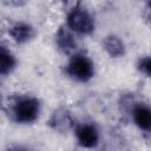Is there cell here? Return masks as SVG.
<instances>
[{"mask_svg":"<svg viewBox=\"0 0 151 151\" xmlns=\"http://www.w3.org/2000/svg\"><path fill=\"white\" fill-rule=\"evenodd\" d=\"M138 70L151 77V57H145V58H142L139 61H138Z\"/></svg>","mask_w":151,"mask_h":151,"instance_id":"8fae6325","label":"cell"},{"mask_svg":"<svg viewBox=\"0 0 151 151\" xmlns=\"http://www.w3.org/2000/svg\"><path fill=\"white\" fill-rule=\"evenodd\" d=\"M104 48L105 51L113 58L122 57L125 53V47L123 41L116 35H107L104 40Z\"/></svg>","mask_w":151,"mask_h":151,"instance_id":"9c48e42d","label":"cell"},{"mask_svg":"<svg viewBox=\"0 0 151 151\" xmlns=\"http://www.w3.org/2000/svg\"><path fill=\"white\" fill-rule=\"evenodd\" d=\"M40 112L39 100L29 96H20L12 99L9 113L12 118L20 124H29L37 120Z\"/></svg>","mask_w":151,"mask_h":151,"instance_id":"6da1fadb","label":"cell"},{"mask_svg":"<svg viewBox=\"0 0 151 151\" xmlns=\"http://www.w3.org/2000/svg\"><path fill=\"white\" fill-rule=\"evenodd\" d=\"M76 137L78 143L84 147H94L98 144V130L92 124H81L76 129Z\"/></svg>","mask_w":151,"mask_h":151,"instance_id":"277c9868","label":"cell"},{"mask_svg":"<svg viewBox=\"0 0 151 151\" xmlns=\"http://www.w3.org/2000/svg\"><path fill=\"white\" fill-rule=\"evenodd\" d=\"M12 39L19 44L29 41L34 37V29L31 25L25 22H15L8 31Z\"/></svg>","mask_w":151,"mask_h":151,"instance_id":"52a82bcc","label":"cell"},{"mask_svg":"<svg viewBox=\"0 0 151 151\" xmlns=\"http://www.w3.org/2000/svg\"><path fill=\"white\" fill-rule=\"evenodd\" d=\"M50 125L55 131L65 133V132H67V131H70L72 129L73 119H72L70 112L66 109L60 107V109H57L53 112V114H52V117L50 119Z\"/></svg>","mask_w":151,"mask_h":151,"instance_id":"5b68a950","label":"cell"},{"mask_svg":"<svg viewBox=\"0 0 151 151\" xmlns=\"http://www.w3.org/2000/svg\"><path fill=\"white\" fill-rule=\"evenodd\" d=\"M146 1H147V6H149V8L151 11V0H146Z\"/></svg>","mask_w":151,"mask_h":151,"instance_id":"4fadbf2b","label":"cell"},{"mask_svg":"<svg viewBox=\"0 0 151 151\" xmlns=\"http://www.w3.org/2000/svg\"><path fill=\"white\" fill-rule=\"evenodd\" d=\"M66 73L77 81L86 83L94 76V66L91 59H88L86 55L76 54L67 64Z\"/></svg>","mask_w":151,"mask_h":151,"instance_id":"7a4b0ae2","label":"cell"},{"mask_svg":"<svg viewBox=\"0 0 151 151\" xmlns=\"http://www.w3.org/2000/svg\"><path fill=\"white\" fill-rule=\"evenodd\" d=\"M27 0H2V2L5 5H11V6H19V5H22Z\"/></svg>","mask_w":151,"mask_h":151,"instance_id":"7c38bea8","label":"cell"},{"mask_svg":"<svg viewBox=\"0 0 151 151\" xmlns=\"http://www.w3.org/2000/svg\"><path fill=\"white\" fill-rule=\"evenodd\" d=\"M14 67H15V58L13 57V54L5 46H1V51H0V73L2 76H6V74L11 73Z\"/></svg>","mask_w":151,"mask_h":151,"instance_id":"30bf717a","label":"cell"},{"mask_svg":"<svg viewBox=\"0 0 151 151\" xmlns=\"http://www.w3.org/2000/svg\"><path fill=\"white\" fill-rule=\"evenodd\" d=\"M133 120L142 130H151V109L144 104H139L133 109Z\"/></svg>","mask_w":151,"mask_h":151,"instance_id":"ba28073f","label":"cell"},{"mask_svg":"<svg viewBox=\"0 0 151 151\" xmlns=\"http://www.w3.org/2000/svg\"><path fill=\"white\" fill-rule=\"evenodd\" d=\"M55 41H57L58 48L65 54H71L77 48V41L73 34L65 27H60L58 29Z\"/></svg>","mask_w":151,"mask_h":151,"instance_id":"8992f818","label":"cell"},{"mask_svg":"<svg viewBox=\"0 0 151 151\" xmlns=\"http://www.w3.org/2000/svg\"><path fill=\"white\" fill-rule=\"evenodd\" d=\"M67 27L76 33L88 34L94 29V22L86 9L76 7L67 15Z\"/></svg>","mask_w":151,"mask_h":151,"instance_id":"3957f363","label":"cell"}]
</instances>
